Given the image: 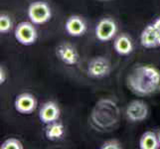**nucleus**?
I'll return each mask as SVG.
<instances>
[{
	"instance_id": "4",
	"label": "nucleus",
	"mask_w": 160,
	"mask_h": 149,
	"mask_svg": "<svg viewBox=\"0 0 160 149\" xmlns=\"http://www.w3.org/2000/svg\"><path fill=\"white\" fill-rule=\"evenodd\" d=\"M15 38L20 44L29 46L34 44L37 40V31L33 23L30 22H21L15 28Z\"/></svg>"
},
{
	"instance_id": "13",
	"label": "nucleus",
	"mask_w": 160,
	"mask_h": 149,
	"mask_svg": "<svg viewBox=\"0 0 160 149\" xmlns=\"http://www.w3.org/2000/svg\"><path fill=\"white\" fill-rule=\"evenodd\" d=\"M113 47H114L115 52L119 55H122V56L128 55L133 51V45H132L130 38L124 34L119 35L117 39H115L113 43Z\"/></svg>"
},
{
	"instance_id": "9",
	"label": "nucleus",
	"mask_w": 160,
	"mask_h": 149,
	"mask_svg": "<svg viewBox=\"0 0 160 149\" xmlns=\"http://www.w3.org/2000/svg\"><path fill=\"white\" fill-rule=\"evenodd\" d=\"M56 55L64 64L74 66L79 61V54L76 48L69 43H62L56 48Z\"/></svg>"
},
{
	"instance_id": "16",
	"label": "nucleus",
	"mask_w": 160,
	"mask_h": 149,
	"mask_svg": "<svg viewBox=\"0 0 160 149\" xmlns=\"http://www.w3.org/2000/svg\"><path fill=\"white\" fill-rule=\"evenodd\" d=\"M12 28V20L6 14L0 15V33L5 34L8 33L9 30Z\"/></svg>"
},
{
	"instance_id": "18",
	"label": "nucleus",
	"mask_w": 160,
	"mask_h": 149,
	"mask_svg": "<svg viewBox=\"0 0 160 149\" xmlns=\"http://www.w3.org/2000/svg\"><path fill=\"white\" fill-rule=\"evenodd\" d=\"M102 149H120L121 144L117 139H110L103 143L101 146Z\"/></svg>"
},
{
	"instance_id": "19",
	"label": "nucleus",
	"mask_w": 160,
	"mask_h": 149,
	"mask_svg": "<svg viewBox=\"0 0 160 149\" xmlns=\"http://www.w3.org/2000/svg\"><path fill=\"white\" fill-rule=\"evenodd\" d=\"M153 26H154V29H155V32H156V35H157V39H158V44L160 46V17L154 22L153 23Z\"/></svg>"
},
{
	"instance_id": "20",
	"label": "nucleus",
	"mask_w": 160,
	"mask_h": 149,
	"mask_svg": "<svg viewBox=\"0 0 160 149\" xmlns=\"http://www.w3.org/2000/svg\"><path fill=\"white\" fill-rule=\"evenodd\" d=\"M5 81H6V72L1 66V68H0V84H4Z\"/></svg>"
},
{
	"instance_id": "21",
	"label": "nucleus",
	"mask_w": 160,
	"mask_h": 149,
	"mask_svg": "<svg viewBox=\"0 0 160 149\" xmlns=\"http://www.w3.org/2000/svg\"><path fill=\"white\" fill-rule=\"evenodd\" d=\"M101 2H108V1H112V0H98Z\"/></svg>"
},
{
	"instance_id": "17",
	"label": "nucleus",
	"mask_w": 160,
	"mask_h": 149,
	"mask_svg": "<svg viewBox=\"0 0 160 149\" xmlns=\"http://www.w3.org/2000/svg\"><path fill=\"white\" fill-rule=\"evenodd\" d=\"M1 149H23V144L17 138H8L2 142Z\"/></svg>"
},
{
	"instance_id": "5",
	"label": "nucleus",
	"mask_w": 160,
	"mask_h": 149,
	"mask_svg": "<svg viewBox=\"0 0 160 149\" xmlns=\"http://www.w3.org/2000/svg\"><path fill=\"white\" fill-rule=\"evenodd\" d=\"M112 67L109 61L104 57H96L90 61L88 65V74L92 78L102 79L110 74Z\"/></svg>"
},
{
	"instance_id": "1",
	"label": "nucleus",
	"mask_w": 160,
	"mask_h": 149,
	"mask_svg": "<svg viewBox=\"0 0 160 149\" xmlns=\"http://www.w3.org/2000/svg\"><path fill=\"white\" fill-rule=\"evenodd\" d=\"M129 91L138 97H149L160 92V72L150 65H139L126 79Z\"/></svg>"
},
{
	"instance_id": "10",
	"label": "nucleus",
	"mask_w": 160,
	"mask_h": 149,
	"mask_svg": "<svg viewBox=\"0 0 160 149\" xmlns=\"http://www.w3.org/2000/svg\"><path fill=\"white\" fill-rule=\"evenodd\" d=\"M60 108L54 102H47L42 106L39 112V117L44 123H52L57 121L60 117Z\"/></svg>"
},
{
	"instance_id": "7",
	"label": "nucleus",
	"mask_w": 160,
	"mask_h": 149,
	"mask_svg": "<svg viewBox=\"0 0 160 149\" xmlns=\"http://www.w3.org/2000/svg\"><path fill=\"white\" fill-rule=\"evenodd\" d=\"M117 24L112 19H102L96 27V36L100 41L107 42L112 40L117 33Z\"/></svg>"
},
{
	"instance_id": "11",
	"label": "nucleus",
	"mask_w": 160,
	"mask_h": 149,
	"mask_svg": "<svg viewBox=\"0 0 160 149\" xmlns=\"http://www.w3.org/2000/svg\"><path fill=\"white\" fill-rule=\"evenodd\" d=\"M65 28L69 35L73 37H80L82 35H84V33L86 32L87 29V26L85 21L80 16L73 15L69 17L67 21H66Z\"/></svg>"
},
{
	"instance_id": "3",
	"label": "nucleus",
	"mask_w": 160,
	"mask_h": 149,
	"mask_svg": "<svg viewBox=\"0 0 160 149\" xmlns=\"http://www.w3.org/2000/svg\"><path fill=\"white\" fill-rule=\"evenodd\" d=\"M28 16L33 24H44L51 19L52 12L49 5L43 1H36L30 4Z\"/></svg>"
},
{
	"instance_id": "12",
	"label": "nucleus",
	"mask_w": 160,
	"mask_h": 149,
	"mask_svg": "<svg viewBox=\"0 0 160 149\" xmlns=\"http://www.w3.org/2000/svg\"><path fill=\"white\" fill-rule=\"evenodd\" d=\"M140 43L141 45L147 48V49H151V48H155L159 46L158 44V39H157V35L155 29H154L153 24L147 25L143 31L141 32L140 35Z\"/></svg>"
},
{
	"instance_id": "6",
	"label": "nucleus",
	"mask_w": 160,
	"mask_h": 149,
	"mask_svg": "<svg viewBox=\"0 0 160 149\" xmlns=\"http://www.w3.org/2000/svg\"><path fill=\"white\" fill-rule=\"evenodd\" d=\"M148 107L142 101H132L126 107V117L132 122H140L148 117Z\"/></svg>"
},
{
	"instance_id": "15",
	"label": "nucleus",
	"mask_w": 160,
	"mask_h": 149,
	"mask_svg": "<svg viewBox=\"0 0 160 149\" xmlns=\"http://www.w3.org/2000/svg\"><path fill=\"white\" fill-rule=\"evenodd\" d=\"M64 133H65L64 125L60 122H57V121L49 123L45 131L46 137L49 140H58L64 135Z\"/></svg>"
},
{
	"instance_id": "22",
	"label": "nucleus",
	"mask_w": 160,
	"mask_h": 149,
	"mask_svg": "<svg viewBox=\"0 0 160 149\" xmlns=\"http://www.w3.org/2000/svg\"><path fill=\"white\" fill-rule=\"evenodd\" d=\"M157 136H158V140H159V144H160V132H158Z\"/></svg>"
},
{
	"instance_id": "2",
	"label": "nucleus",
	"mask_w": 160,
	"mask_h": 149,
	"mask_svg": "<svg viewBox=\"0 0 160 149\" xmlns=\"http://www.w3.org/2000/svg\"><path fill=\"white\" fill-rule=\"evenodd\" d=\"M91 119L97 128L101 130H112L119 123V107L112 99L102 98L93 107Z\"/></svg>"
},
{
	"instance_id": "14",
	"label": "nucleus",
	"mask_w": 160,
	"mask_h": 149,
	"mask_svg": "<svg viewBox=\"0 0 160 149\" xmlns=\"http://www.w3.org/2000/svg\"><path fill=\"white\" fill-rule=\"evenodd\" d=\"M139 147L141 149H157L160 147L158 136L152 131H146L143 133L139 140Z\"/></svg>"
},
{
	"instance_id": "8",
	"label": "nucleus",
	"mask_w": 160,
	"mask_h": 149,
	"mask_svg": "<svg viewBox=\"0 0 160 149\" xmlns=\"http://www.w3.org/2000/svg\"><path fill=\"white\" fill-rule=\"evenodd\" d=\"M15 109L22 114H30L37 107V101L35 97L29 92L20 93L16 97L14 102Z\"/></svg>"
}]
</instances>
